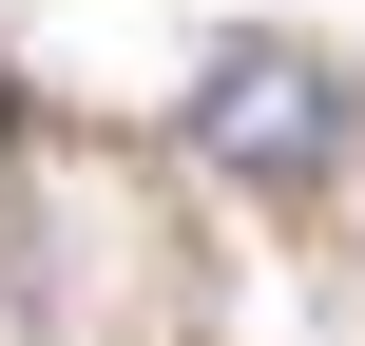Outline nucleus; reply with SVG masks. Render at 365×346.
I'll use <instances>...</instances> for the list:
<instances>
[{"mask_svg":"<svg viewBox=\"0 0 365 346\" xmlns=\"http://www.w3.org/2000/svg\"><path fill=\"white\" fill-rule=\"evenodd\" d=\"M192 154L250 173V193H308V173L346 154V77H327L308 39H231V58L192 77Z\"/></svg>","mask_w":365,"mask_h":346,"instance_id":"obj_1","label":"nucleus"}]
</instances>
